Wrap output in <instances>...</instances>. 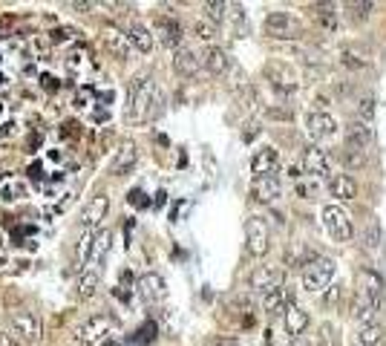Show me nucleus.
Masks as SVG:
<instances>
[{"label":"nucleus","instance_id":"72a5a7b5","mask_svg":"<svg viewBox=\"0 0 386 346\" xmlns=\"http://www.w3.org/2000/svg\"><path fill=\"white\" fill-rule=\"evenodd\" d=\"M95 288H99V274H95V272H84L78 277V297H84V300L92 297Z\"/></svg>","mask_w":386,"mask_h":346},{"label":"nucleus","instance_id":"ea45409f","mask_svg":"<svg viewBox=\"0 0 386 346\" xmlns=\"http://www.w3.org/2000/svg\"><path fill=\"white\" fill-rule=\"evenodd\" d=\"M193 29H196V35L202 38V41H214V35H217L214 24H208V21H196V24H193Z\"/></svg>","mask_w":386,"mask_h":346},{"label":"nucleus","instance_id":"5fc2aeb1","mask_svg":"<svg viewBox=\"0 0 386 346\" xmlns=\"http://www.w3.org/2000/svg\"><path fill=\"white\" fill-rule=\"evenodd\" d=\"M12 133V124H0V139H6Z\"/></svg>","mask_w":386,"mask_h":346},{"label":"nucleus","instance_id":"393cba45","mask_svg":"<svg viewBox=\"0 0 386 346\" xmlns=\"http://www.w3.org/2000/svg\"><path fill=\"white\" fill-rule=\"evenodd\" d=\"M202 64L208 72H214V75H225L230 69V58L222 47H208L205 55H202Z\"/></svg>","mask_w":386,"mask_h":346},{"label":"nucleus","instance_id":"4c0bfd02","mask_svg":"<svg viewBox=\"0 0 386 346\" xmlns=\"http://www.w3.org/2000/svg\"><path fill=\"white\" fill-rule=\"evenodd\" d=\"M343 162L349 167H363L366 165V153L360 150H343Z\"/></svg>","mask_w":386,"mask_h":346},{"label":"nucleus","instance_id":"9d476101","mask_svg":"<svg viewBox=\"0 0 386 346\" xmlns=\"http://www.w3.org/2000/svg\"><path fill=\"white\" fill-rule=\"evenodd\" d=\"M12 329L21 335L26 343H37L44 335V326H41V318L32 315V312H15L12 315Z\"/></svg>","mask_w":386,"mask_h":346},{"label":"nucleus","instance_id":"aec40b11","mask_svg":"<svg viewBox=\"0 0 386 346\" xmlns=\"http://www.w3.org/2000/svg\"><path fill=\"white\" fill-rule=\"evenodd\" d=\"M329 194L337 202H352L358 197V182L346 173H335V176H329Z\"/></svg>","mask_w":386,"mask_h":346},{"label":"nucleus","instance_id":"3c124183","mask_svg":"<svg viewBox=\"0 0 386 346\" xmlns=\"http://www.w3.org/2000/svg\"><path fill=\"white\" fill-rule=\"evenodd\" d=\"M337 297H340V292H337V286H332V292H329V295H326V303H335Z\"/></svg>","mask_w":386,"mask_h":346},{"label":"nucleus","instance_id":"423d86ee","mask_svg":"<svg viewBox=\"0 0 386 346\" xmlns=\"http://www.w3.org/2000/svg\"><path fill=\"white\" fill-rule=\"evenodd\" d=\"M305 133L312 136L314 145H317V142H332V139L337 136V122L332 119L329 113H323V110L308 113V119H305Z\"/></svg>","mask_w":386,"mask_h":346},{"label":"nucleus","instance_id":"f257e3e1","mask_svg":"<svg viewBox=\"0 0 386 346\" xmlns=\"http://www.w3.org/2000/svg\"><path fill=\"white\" fill-rule=\"evenodd\" d=\"M162 113V92L153 87V79L139 75L130 84V115L133 119H150Z\"/></svg>","mask_w":386,"mask_h":346},{"label":"nucleus","instance_id":"8fccbe9b","mask_svg":"<svg viewBox=\"0 0 386 346\" xmlns=\"http://www.w3.org/2000/svg\"><path fill=\"white\" fill-rule=\"evenodd\" d=\"M26 173H29V176H35V179H41V165H37V162H35V165H29V170H26Z\"/></svg>","mask_w":386,"mask_h":346},{"label":"nucleus","instance_id":"4d7b16f0","mask_svg":"<svg viewBox=\"0 0 386 346\" xmlns=\"http://www.w3.org/2000/svg\"><path fill=\"white\" fill-rule=\"evenodd\" d=\"M288 346H308L303 338H297V340H288Z\"/></svg>","mask_w":386,"mask_h":346},{"label":"nucleus","instance_id":"e433bc0d","mask_svg":"<svg viewBox=\"0 0 386 346\" xmlns=\"http://www.w3.org/2000/svg\"><path fill=\"white\" fill-rule=\"evenodd\" d=\"M340 61H343L346 67H352V69H360V67H366V58H360L355 49H343V52H340Z\"/></svg>","mask_w":386,"mask_h":346},{"label":"nucleus","instance_id":"864d4df0","mask_svg":"<svg viewBox=\"0 0 386 346\" xmlns=\"http://www.w3.org/2000/svg\"><path fill=\"white\" fill-rule=\"evenodd\" d=\"M288 176H292V179H300L303 173H300V167H294V165H292V167H288Z\"/></svg>","mask_w":386,"mask_h":346},{"label":"nucleus","instance_id":"37998d69","mask_svg":"<svg viewBox=\"0 0 386 346\" xmlns=\"http://www.w3.org/2000/svg\"><path fill=\"white\" fill-rule=\"evenodd\" d=\"M127 202H130V205H139V208H147V205H150V199H144V194H142L139 188H133V190H130Z\"/></svg>","mask_w":386,"mask_h":346},{"label":"nucleus","instance_id":"f704fd0d","mask_svg":"<svg viewBox=\"0 0 386 346\" xmlns=\"http://www.w3.org/2000/svg\"><path fill=\"white\" fill-rule=\"evenodd\" d=\"M202 9L208 12V21H210V24H222L225 15H228V3H222V0H208Z\"/></svg>","mask_w":386,"mask_h":346},{"label":"nucleus","instance_id":"dca6fc26","mask_svg":"<svg viewBox=\"0 0 386 346\" xmlns=\"http://www.w3.org/2000/svg\"><path fill=\"white\" fill-rule=\"evenodd\" d=\"M294 303V295L288 292L285 286H277V288H271V292H265L262 297H260V306H262V312H268V315H277L280 309L285 312L288 306Z\"/></svg>","mask_w":386,"mask_h":346},{"label":"nucleus","instance_id":"4be33fe9","mask_svg":"<svg viewBox=\"0 0 386 346\" xmlns=\"http://www.w3.org/2000/svg\"><path fill=\"white\" fill-rule=\"evenodd\" d=\"M254 197L260 202H268V205L283 197V185H280V179L274 176V173H271V176H257L254 179Z\"/></svg>","mask_w":386,"mask_h":346},{"label":"nucleus","instance_id":"5701e85b","mask_svg":"<svg viewBox=\"0 0 386 346\" xmlns=\"http://www.w3.org/2000/svg\"><path fill=\"white\" fill-rule=\"evenodd\" d=\"M202 67V58L193 52V49H176V55H173V69H176L179 75H185V79H193V75L199 72Z\"/></svg>","mask_w":386,"mask_h":346},{"label":"nucleus","instance_id":"7c9ffc66","mask_svg":"<svg viewBox=\"0 0 386 346\" xmlns=\"http://www.w3.org/2000/svg\"><path fill=\"white\" fill-rule=\"evenodd\" d=\"M112 245V231L110 228H101L99 234H95V248H92V260H104L107 252Z\"/></svg>","mask_w":386,"mask_h":346},{"label":"nucleus","instance_id":"7ed1b4c3","mask_svg":"<svg viewBox=\"0 0 386 346\" xmlns=\"http://www.w3.org/2000/svg\"><path fill=\"white\" fill-rule=\"evenodd\" d=\"M323 228H326V234H329L335 242H349L355 237V225H352L349 214H346L337 202L323 208Z\"/></svg>","mask_w":386,"mask_h":346},{"label":"nucleus","instance_id":"6e6d98bb","mask_svg":"<svg viewBox=\"0 0 386 346\" xmlns=\"http://www.w3.org/2000/svg\"><path fill=\"white\" fill-rule=\"evenodd\" d=\"M165 199H167V194H165V190H159V194H156V205H165Z\"/></svg>","mask_w":386,"mask_h":346},{"label":"nucleus","instance_id":"cd10ccee","mask_svg":"<svg viewBox=\"0 0 386 346\" xmlns=\"http://www.w3.org/2000/svg\"><path fill=\"white\" fill-rule=\"evenodd\" d=\"M375 315H378V309L358 292V295H355V303H352V318H355L360 326H372V323H375Z\"/></svg>","mask_w":386,"mask_h":346},{"label":"nucleus","instance_id":"473e14b6","mask_svg":"<svg viewBox=\"0 0 386 346\" xmlns=\"http://www.w3.org/2000/svg\"><path fill=\"white\" fill-rule=\"evenodd\" d=\"M159 338V326H156V320H144L139 329H136V335H133V343H153Z\"/></svg>","mask_w":386,"mask_h":346},{"label":"nucleus","instance_id":"2f4dec72","mask_svg":"<svg viewBox=\"0 0 386 346\" xmlns=\"http://www.w3.org/2000/svg\"><path fill=\"white\" fill-rule=\"evenodd\" d=\"M372 9H375L372 0H352V3H346V12H349L352 21H366L372 15Z\"/></svg>","mask_w":386,"mask_h":346},{"label":"nucleus","instance_id":"f8f14e48","mask_svg":"<svg viewBox=\"0 0 386 346\" xmlns=\"http://www.w3.org/2000/svg\"><path fill=\"white\" fill-rule=\"evenodd\" d=\"M372 145V127L366 122H352L346 124V133H343V150H360L366 153V147Z\"/></svg>","mask_w":386,"mask_h":346},{"label":"nucleus","instance_id":"f03ea898","mask_svg":"<svg viewBox=\"0 0 386 346\" xmlns=\"http://www.w3.org/2000/svg\"><path fill=\"white\" fill-rule=\"evenodd\" d=\"M335 280V260L329 257H312L303 265V288L312 295H320L326 288H332Z\"/></svg>","mask_w":386,"mask_h":346},{"label":"nucleus","instance_id":"c756f323","mask_svg":"<svg viewBox=\"0 0 386 346\" xmlns=\"http://www.w3.org/2000/svg\"><path fill=\"white\" fill-rule=\"evenodd\" d=\"M95 234H99V228H84V234H81V240H78V265H84V263L92 260Z\"/></svg>","mask_w":386,"mask_h":346},{"label":"nucleus","instance_id":"de8ad7c7","mask_svg":"<svg viewBox=\"0 0 386 346\" xmlns=\"http://www.w3.org/2000/svg\"><path fill=\"white\" fill-rule=\"evenodd\" d=\"M0 346H21V343H17L9 332H3V329H0Z\"/></svg>","mask_w":386,"mask_h":346},{"label":"nucleus","instance_id":"603ef678","mask_svg":"<svg viewBox=\"0 0 386 346\" xmlns=\"http://www.w3.org/2000/svg\"><path fill=\"white\" fill-rule=\"evenodd\" d=\"M72 9H81V12H87V9H95V3H84V0H81V3H72Z\"/></svg>","mask_w":386,"mask_h":346},{"label":"nucleus","instance_id":"49530a36","mask_svg":"<svg viewBox=\"0 0 386 346\" xmlns=\"http://www.w3.org/2000/svg\"><path fill=\"white\" fill-rule=\"evenodd\" d=\"M41 81H44V90H58V87H61V81H58V79H52V75L47 72V75H41Z\"/></svg>","mask_w":386,"mask_h":346},{"label":"nucleus","instance_id":"4468645a","mask_svg":"<svg viewBox=\"0 0 386 346\" xmlns=\"http://www.w3.org/2000/svg\"><path fill=\"white\" fill-rule=\"evenodd\" d=\"M308 323H312V318H308V312L303 309V306H297V303H292L283 312V326H285V332H288V338H292V340H297L308 329Z\"/></svg>","mask_w":386,"mask_h":346},{"label":"nucleus","instance_id":"f3484780","mask_svg":"<svg viewBox=\"0 0 386 346\" xmlns=\"http://www.w3.org/2000/svg\"><path fill=\"white\" fill-rule=\"evenodd\" d=\"M104 47H107L115 58H127L130 49H133L130 38H127V29H119V26L107 24V26H104Z\"/></svg>","mask_w":386,"mask_h":346},{"label":"nucleus","instance_id":"a211bd4d","mask_svg":"<svg viewBox=\"0 0 386 346\" xmlns=\"http://www.w3.org/2000/svg\"><path fill=\"white\" fill-rule=\"evenodd\" d=\"M153 35H159V41L170 49H176L179 44H182V26H179V21L176 17H159L156 21V26H153Z\"/></svg>","mask_w":386,"mask_h":346},{"label":"nucleus","instance_id":"ddd939ff","mask_svg":"<svg viewBox=\"0 0 386 346\" xmlns=\"http://www.w3.org/2000/svg\"><path fill=\"white\" fill-rule=\"evenodd\" d=\"M303 167L305 173H312V176H329L332 173V162H329V153L317 145H308L303 150Z\"/></svg>","mask_w":386,"mask_h":346},{"label":"nucleus","instance_id":"6e6552de","mask_svg":"<svg viewBox=\"0 0 386 346\" xmlns=\"http://www.w3.org/2000/svg\"><path fill=\"white\" fill-rule=\"evenodd\" d=\"M265 75L271 79V87L280 95H294V90H297V75H294V69L288 67V64H283V61L268 64L265 67Z\"/></svg>","mask_w":386,"mask_h":346},{"label":"nucleus","instance_id":"c03bdc74","mask_svg":"<svg viewBox=\"0 0 386 346\" xmlns=\"http://www.w3.org/2000/svg\"><path fill=\"white\" fill-rule=\"evenodd\" d=\"M360 115H363V119H360V122H366V124H369V122H372V115H375V101H372V99H363V107H360Z\"/></svg>","mask_w":386,"mask_h":346},{"label":"nucleus","instance_id":"c9c22d12","mask_svg":"<svg viewBox=\"0 0 386 346\" xmlns=\"http://www.w3.org/2000/svg\"><path fill=\"white\" fill-rule=\"evenodd\" d=\"M380 338H383V329H380L378 323H372V326H360V346H375Z\"/></svg>","mask_w":386,"mask_h":346},{"label":"nucleus","instance_id":"39448f33","mask_svg":"<svg viewBox=\"0 0 386 346\" xmlns=\"http://www.w3.org/2000/svg\"><path fill=\"white\" fill-rule=\"evenodd\" d=\"M245 242H248V252L254 257H262L268 252V245H271V231H268V222L262 217H248Z\"/></svg>","mask_w":386,"mask_h":346},{"label":"nucleus","instance_id":"a19ab883","mask_svg":"<svg viewBox=\"0 0 386 346\" xmlns=\"http://www.w3.org/2000/svg\"><path fill=\"white\" fill-rule=\"evenodd\" d=\"M72 197H75V194H64V197H61V202H58V205H49V208L44 211V214H47V217H55V214H61V211H67V208H69Z\"/></svg>","mask_w":386,"mask_h":346},{"label":"nucleus","instance_id":"a18cd8bd","mask_svg":"<svg viewBox=\"0 0 386 346\" xmlns=\"http://www.w3.org/2000/svg\"><path fill=\"white\" fill-rule=\"evenodd\" d=\"M320 343H323V346H335V329H332L329 323L320 326Z\"/></svg>","mask_w":386,"mask_h":346},{"label":"nucleus","instance_id":"6ab92c4d","mask_svg":"<svg viewBox=\"0 0 386 346\" xmlns=\"http://www.w3.org/2000/svg\"><path fill=\"white\" fill-rule=\"evenodd\" d=\"M107 211H110V197H107V194H95V197L90 199V205L84 208L81 225H84V228H99V222L107 217Z\"/></svg>","mask_w":386,"mask_h":346},{"label":"nucleus","instance_id":"c85d7f7f","mask_svg":"<svg viewBox=\"0 0 386 346\" xmlns=\"http://www.w3.org/2000/svg\"><path fill=\"white\" fill-rule=\"evenodd\" d=\"M312 15L320 21V26H323V29L337 32L340 21H337V6H335V3H314V6H312Z\"/></svg>","mask_w":386,"mask_h":346},{"label":"nucleus","instance_id":"13d9d810","mask_svg":"<svg viewBox=\"0 0 386 346\" xmlns=\"http://www.w3.org/2000/svg\"><path fill=\"white\" fill-rule=\"evenodd\" d=\"M121 283H133V274L130 272H121Z\"/></svg>","mask_w":386,"mask_h":346},{"label":"nucleus","instance_id":"20e7f679","mask_svg":"<svg viewBox=\"0 0 386 346\" xmlns=\"http://www.w3.org/2000/svg\"><path fill=\"white\" fill-rule=\"evenodd\" d=\"M110 332H112V320H110L107 315H92L90 320H84L78 329H75V340L84 343V346L104 343Z\"/></svg>","mask_w":386,"mask_h":346},{"label":"nucleus","instance_id":"0eeeda50","mask_svg":"<svg viewBox=\"0 0 386 346\" xmlns=\"http://www.w3.org/2000/svg\"><path fill=\"white\" fill-rule=\"evenodd\" d=\"M358 292L380 312V306H383V277L378 272H372V268H360L358 272Z\"/></svg>","mask_w":386,"mask_h":346},{"label":"nucleus","instance_id":"a878e982","mask_svg":"<svg viewBox=\"0 0 386 346\" xmlns=\"http://www.w3.org/2000/svg\"><path fill=\"white\" fill-rule=\"evenodd\" d=\"M136 159H139V150L133 147V145H124V147L112 156V162H110V173H112V176H121V173H130V170H133V165H136Z\"/></svg>","mask_w":386,"mask_h":346},{"label":"nucleus","instance_id":"58836bf2","mask_svg":"<svg viewBox=\"0 0 386 346\" xmlns=\"http://www.w3.org/2000/svg\"><path fill=\"white\" fill-rule=\"evenodd\" d=\"M0 197H3L6 202L21 199V197H26V188H24V185H6L3 190H0Z\"/></svg>","mask_w":386,"mask_h":346},{"label":"nucleus","instance_id":"9b49d317","mask_svg":"<svg viewBox=\"0 0 386 346\" xmlns=\"http://www.w3.org/2000/svg\"><path fill=\"white\" fill-rule=\"evenodd\" d=\"M136 292H139V297H142L147 306H153V303H162V300H165L167 286H165V280H162L159 274L147 272V274H142V277L136 280Z\"/></svg>","mask_w":386,"mask_h":346},{"label":"nucleus","instance_id":"2eb2a0df","mask_svg":"<svg viewBox=\"0 0 386 346\" xmlns=\"http://www.w3.org/2000/svg\"><path fill=\"white\" fill-rule=\"evenodd\" d=\"M280 165V153L274 147H260L254 153V159H251V173H254V179L257 176H271V173L277 170Z\"/></svg>","mask_w":386,"mask_h":346},{"label":"nucleus","instance_id":"09e8293b","mask_svg":"<svg viewBox=\"0 0 386 346\" xmlns=\"http://www.w3.org/2000/svg\"><path fill=\"white\" fill-rule=\"evenodd\" d=\"M69 35H72L69 29H55V32H52V41H55V44H61V41H67Z\"/></svg>","mask_w":386,"mask_h":346},{"label":"nucleus","instance_id":"79ce46f5","mask_svg":"<svg viewBox=\"0 0 386 346\" xmlns=\"http://www.w3.org/2000/svg\"><path fill=\"white\" fill-rule=\"evenodd\" d=\"M92 95H95V90H92V87H81V92L75 95V101H72V104H75V107H87V101L92 99Z\"/></svg>","mask_w":386,"mask_h":346},{"label":"nucleus","instance_id":"412c9836","mask_svg":"<svg viewBox=\"0 0 386 346\" xmlns=\"http://www.w3.org/2000/svg\"><path fill=\"white\" fill-rule=\"evenodd\" d=\"M265 32L271 38H292L297 32V24L292 21V15L285 12H271L265 17Z\"/></svg>","mask_w":386,"mask_h":346},{"label":"nucleus","instance_id":"bf43d9fd","mask_svg":"<svg viewBox=\"0 0 386 346\" xmlns=\"http://www.w3.org/2000/svg\"><path fill=\"white\" fill-rule=\"evenodd\" d=\"M217 346H240V343H237V340H219Z\"/></svg>","mask_w":386,"mask_h":346},{"label":"nucleus","instance_id":"1a4fd4ad","mask_svg":"<svg viewBox=\"0 0 386 346\" xmlns=\"http://www.w3.org/2000/svg\"><path fill=\"white\" fill-rule=\"evenodd\" d=\"M248 286L254 288V292H260V295L271 292V288L283 286V268H277V265H257L254 272H251V277H248Z\"/></svg>","mask_w":386,"mask_h":346},{"label":"nucleus","instance_id":"b1692460","mask_svg":"<svg viewBox=\"0 0 386 346\" xmlns=\"http://www.w3.org/2000/svg\"><path fill=\"white\" fill-rule=\"evenodd\" d=\"M363 248L372 257H380V252H383V228H380L378 217H369V222L363 228Z\"/></svg>","mask_w":386,"mask_h":346},{"label":"nucleus","instance_id":"bb28decb","mask_svg":"<svg viewBox=\"0 0 386 346\" xmlns=\"http://www.w3.org/2000/svg\"><path fill=\"white\" fill-rule=\"evenodd\" d=\"M127 38H130L133 49H139L142 55H147L153 49V32L147 26H142V24H130L127 26Z\"/></svg>","mask_w":386,"mask_h":346}]
</instances>
